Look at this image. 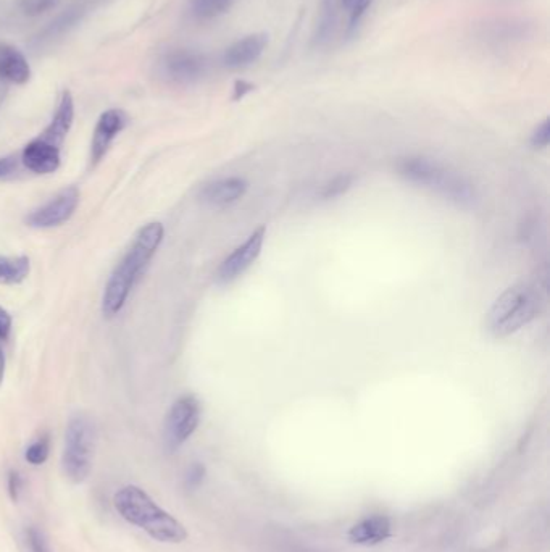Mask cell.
Here are the masks:
<instances>
[{
  "label": "cell",
  "mask_w": 550,
  "mask_h": 552,
  "mask_svg": "<svg viewBox=\"0 0 550 552\" xmlns=\"http://www.w3.org/2000/svg\"><path fill=\"white\" fill-rule=\"evenodd\" d=\"M392 538V520L388 515H371L350 528L347 540L359 546H378Z\"/></svg>",
  "instance_id": "cell-15"
},
{
  "label": "cell",
  "mask_w": 550,
  "mask_h": 552,
  "mask_svg": "<svg viewBox=\"0 0 550 552\" xmlns=\"http://www.w3.org/2000/svg\"><path fill=\"white\" fill-rule=\"evenodd\" d=\"M60 0H18V7L28 17H38L42 13L59 7Z\"/></svg>",
  "instance_id": "cell-24"
},
{
  "label": "cell",
  "mask_w": 550,
  "mask_h": 552,
  "mask_svg": "<svg viewBox=\"0 0 550 552\" xmlns=\"http://www.w3.org/2000/svg\"><path fill=\"white\" fill-rule=\"evenodd\" d=\"M113 507L125 522L141 528L152 540L180 544L188 540V530L180 520L150 498L141 486L126 485L113 496Z\"/></svg>",
  "instance_id": "cell-2"
},
{
  "label": "cell",
  "mask_w": 550,
  "mask_h": 552,
  "mask_svg": "<svg viewBox=\"0 0 550 552\" xmlns=\"http://www.w3.org/2000/svg\"><path fill=\"white\" fill-rule=\"evenodd\" d=\"M165 238V228L162 223L152 222L142 226L138 235L134 238L130 249L126 251L123 259L113 268L104 296H102V314L104 317L113 318L120 314L125 307L134 285L138 283L139 276L146 270L150 260L162 246Z\"/></svg>",
  "instance_id": "cell-1"
},
{
  "label": "cell",
  "mask_w": 550,
  "mask_h": 552,
  "mask_svg": "<svg viewBox=\"0 0 550 552\" xmlns=\"http://www.w3.org/2000/svg\"><path fill=\"white\" fill-rule=\"evenodd\" d=\"M207 60L204 55L189 49H176L163 60L165 73L171 81L180 84H192L204 78L207 73Z\"/></svg>",
  "instance_id": "cell-11"
},
{
  "label": "cell",
  "mask_w": 550,
  "mask_h": 552,
  "mask_svg": "<svg viewBox=\"0 0 550 552\" xmlns=\"http://www.w3.org/2000/svg\"><path fill=\"white\" fill-rule=\"evenodd\" d=\"M192 13L200 20H213L230 12L233 0H192Z\"/></svg>",
  "instance_id": "cell-22"
},
{
  "label": "cell",
  "mask_w": 550,
  "mask_h": 552,
  "mask_svg": "<svg viewBox=\"0 0 550 552\" xmlns=\"http://www.w3.org/2000/svg\"><path fill=\"white\" fill-rule=\"evenodd\" d=\"M531 146L534 149H546L550 144V120L546 118L544 122L539 123L536 128H534L533 134H531L530 139Z\"/></svg>",
  "instance_id": "cell-28"
},
{
  "label": "cell",
  "mask_w": 550,
  "mask_h": 552,
  "mask_svg": "<svg viewBox=\"0 0 550 552\" xmlns=\"http://www.w3.org/2000/svg\"><path fill=\"white\" fill-rule=\"evenodd\" d=\"M541 310V296L533 286L520 283L497 297L486 315V328L496 338L517 333L530 325Z\"/></svg>",
  "instance_id": "cell-4"
},
{
  "label": "cell",
  "mask_w": 550,
  "mask_h": 552,
  "mask_svg": "<svg viewBox=\"0 0 550 552\" xmlns=\"http://www.w3.org/2000/svg\"><path fill=\"white\" fill-rule=\"evenodd\" d=\"M397 172L410 183L420 184L462 207H473L478 201L476 189L459 173L425 157H407L397 164Z\"/></svg>",
  "instance_id": "cell-3"
},
{
  "label": "cell",
  "mask_w": 550,
  "mask_h": 552,
  "mask_svg": "<svg viewBox=\"0 0 550 552\" xmlns=\"http://www.w3.org/2000/svg\"><path fill=\"white\" fill-rule=\"evenodd\" d=\"M7 491H9L10 499L13 502H18L21 491H23V477L18 470H10L9 477H7Z\"/></svg>",
  "instance_id": "cell-29"
},
{
  "label": "cell",
  "mask_w": 550,
  "mask_h": 552,
  "mask_svg": "<svg viewBox=\"0 0 550 552\" xmlns=\"http://www.w3.org/2000/svg\"><path fill=\"white\" fill-rule=\"evenodd\" d=\"M89 7H91V0H76L65 12L60 13L59 17L47 26L46 30H42V33L36 38V42L42 46V44H50L55 39L62 38L63 34L78 25V21L88 13Z\"/></svg>",
  "instance_id": "cell-17"
},
{
  "label": "cell",
  "mask_w": 550,
  "mask_h": 552,
  "mask_svg": "<svg viewBox=\"0 0 550 552\" xmlns=\"http://www.w3.org/2000/svg\"><path fill=\"white\" fill-rule=\"evenodd\" d=\"M7 94H9V83L0 76V105L4 104Z\"/></svg>",
  "instance_id": "cell-34"
},
{
  "label": "cell",
  "mask_w": 550,
  "mask_h": 552,
  "mask_svg": "<svg viewBox=\"0 0 550 552\" xmlns=\"http://www.w3.org/2000/svg\"><path fill=\"white\" fill-rule=\"evenodd\" d=\"M354 183V176L352 175H339L326 184L323 191H321V197L323 199H334V197L342 196V194L349 191L350 186Z\"/></svg>",
  "instance_id": "cell-25"
},
{
  "label": "cell",
  "mask_w": 550,
  "mask_h": 552,
  "mask_svg": "<svg viewBox=\"0 0 550 552\" xmlns=\"http://www.w3.org/2000/svg\"><path fill=\"white\" fill-rule=\"evenodd\" d=\"M18 167L17 157L9 155V157H2L0 159V178H5V176L12 175Z\"/></svg>",
  "instance_id": "cell-32"
},
{
  "label": "cell",
  "mask_w": 550,
  "mask_h": 552,
  "mask_svg": "<svg viewBox=\"0 0 550 552\" xmlns=\"http://www.w3.org/2000/svg\"><path fill=\"white\" fill-rule=\"evenodd\" d=\"M205 475H207L205 465L200 464V462H194V464L189 467L188 472H186L184 486H186L189 491L197 490V488L204 483Z\"/></svg>",
  "instance_id": "cell-26"
},
{
  "label": "cell",
  "mask_w": 550,
  "mask_h": 552,
  "mask_svg": "<svg viewBox=\"0 0 550 552\" xmlns=\"http://www.w3.org/2000/svg\"><path fill=\"white\" fill-rule=\"evenodd\" d=\"M50 454V438L49 435L39 436L38 440H34L33 443L26 448L25 460L28 464L39 467V465L46 464Z\"/></svg>",
  "instance_id": "cell-23"
},
{
  "label": "cell",
  "mask_w": 550,
  "mask_h": 552,
  "mask_svg": "<svg viewBox=\"0 0 550 552\" xmlns=\"http://www.w3.org/2000/svg\"><path fill=\"white\" fill-rule=\"evenodd\" d=\"M265 236L267 230L265 226H260L247 238L246 243L236 247L230 256L221 262L217 272V281L220 285H228L231 281L238 280L239 276L244 275L254 265L262 252Z\"/></svg>",
  "instance_id": "cell-9"
},
{
  "label": "cell",
  "mask_w": 550,
  "mask_h": 552,
  "mask_svg": "<svg viewBox=\"0 0 550 552\" xmlns=\"http://www.w3.org/2000/svg\"><path fill=\"white\" fill-rule=\"evenodd\" d=\"M73 122H75V101H73L71 92L65 91L60 97L54 117L50 120L46 130L39 134L38 138L44 143L62 147L63 141L67 139L68 133H70Z\"/></svg>",
  "instance_id": "cell-14"
},
{
  "label": "cell",
  "mask_w": 550,
  "mask_h": 552,
  "mask_svg": "<svg viewBox=\"0 0 550 552\" xmlns=\"http://www.w3.org/2000/svg\"><path fill=\"white\" fill-rule=\"evenodd\" d=\"M21 164L36 175H52L62 164L60 147L44 143L39 138L33 139L21 152Z\"/></svg>",
  "instance_id": "cell-13"
},
{
  "label": "cell",
  "mask_w": 550,
  "mask_h": 552,
  "mask_svg": "<svg viewBox=\"0 0 550 552\" xmlns=\"http://www.w3.org/2000/svg\"><path fill=\"white\" fill-rule=\"evenodd\" d=\"M507 2H512V0H507Z\"/></svg>",
  "instance_id": "cell-35"
},
{
  "label": "cell",
  "mask_w": 550,
  "mask_h": 552,
  "mask_svg": "<svg viewBox=\"0 0 550 552\" xmlns=\"http://www.w3.org/2000/svg\"><path fill=\"white\" fill-rule=\"evenodd\" d=\"M96 448V428L88 415L76 414L68 420L63 446L62 467L68 480L83 483L92 470Z\"/></svg>",
  "instance_id": "cell-5"
},
{
  "label": "cell",
  "mask_w": 550,
  "mask_h": 552,
  "mask_svg": "<svg viewBox=\"0 0 550 552\" xmlns=\"http://www.w3.org/2000/svg\"><path fill=\"white\" fill-rule=\"evenodd\" d=\"M344 10L349 12V23H347V34L354 36L362 26L363 20L370 12L371 5L375 0H339Z\"/></svg>",
  "instance_id": "cell-21"
},
{
  "label": "cell",
  "mask_w": 550,
  "mask_h": 552,
  "mask_svg": "<svg viewBox=\"0 0 550 552\" xmlns=\"http://www.w3.org/2000/svg\"><path fill=\"white\" fill-rule=\"evenodd\" d=\"M268 47L267 33L247 34L244 38L234 41L231 46L226 47L221 62L230 70H241L250 67L262 59Z\"/></svg>",
  "instance_id": "cell-12"
},
{
  "label": "cell",
  "mask_w": 550,
  "mask_h": 552,
  "mask_svg": "<svg viewBox=\"0 0 550 552\" xmlns=\"http://www.w3.org/2000/svg\"><path fill=\"white\" fill-rule=\"evenodd\" d=\"M80 189L76 186L60 191L54 199H50L46 204L26 215L25 223L36 230H49L55 226L67 223L75 215L78 205H80Z\"/></svg>",
  "instance_id": "cell-8"
},
{
  "label": "cell",
  "mask_w": 550,
  "mask_h": 552,
  "mask_svg": "<svg viewBox=\"0 0 550 552\" xmlns=\"http://www.w3.org/2000/svg\"><path fill=\"white\" fill-rule=\"evenodd\" d=\"M26 541H28L31 552H52L46 535H44L39 528H28V530H26Z\"/></svg>",
  "instance_id": "cell-27"
},
{
  "label": "cell",
  "mask_w": 550,
  "mask_h": 552,
  "mask_svg": "<svg viewBox=\"0 0 550 552\" xmlns=\"http://www.w3.org/2000/svg\"><path fill=\"white\" fill-rule=\"evenodd\" d=\"M338 10L339 0H320L317 25L312 34V46L315 49L328 46L333 39L336 26H338Z\"/></svg>",
  "instance_id": "cell-19"
},
{
  "label": "cell",
  "mask_w": 550,
  "mask_h": 552,
  "mask_svg": "<svg viewBox=\"0 0 550 552\" xmlns=\"http://www.w3.org/2000/svg\"><path fill=\"white\" fill-rule=\"evenodd\" d=\"M202 407L191 394L173 402L163 423V444L168 452H176L199 428Z\"/></svg>",
  "instance_id": "cell-7"
},
{
  "label": "cell",
  "mask_w": 550,
  "mask_h": 552,
  "mask_svg": "<svg viewBox=\"0 0 550 552\" xmlns=\"http://www.w3.org/2000/svg\"><path fill=\"white\" fill-rule=\"evenodd\" d=\"M31 273L28 256H0V285L17 286L25 283Z\"/></svg>",
  "instance_id": "cell-20"
},
{
  "label": "cell",
  "mask_w": 550,
  "mask_h": 552,
  "mask_svg": "<svg viewBox=\"0 0 550 552\" xmlns=\"http://www.w3.org/2000/svg\"><path fill=\"white\" fill-rule=\"evenodd\" d=\"M13 318L9 310L0 306V343H5L12 335Z\"/></svg>",
  "instance_id": "cell-30"
},
{
  "label": "cell",
  "mask_w": 550,
  "mask_h": 552,
  "mask_svg": "<svg viewBox=\"0 0 550 552\" xmlns=\"http://www.w3.org/2000/svg\"><path fill=\"white\" fill-rule=\"evenodd\" d=\"M128 125V115L120 109H110L100 115L97 120L96 130L92 134L91 154H89V165L97 167L102 162L113 141L118 134L125 130Z\"/></svg>",
  "instance_id": "cell-10"
},
{
  "label": "cell",
  "mask_w": 550,
  "mask_h": 552,
  "mask_svg": "<svg viewBox=\"0 0 550 552\" xmlns=\"http://www.w3.org/2000/svg\"><path fill=\"white\" fill-rule=\"evenodd\" d=\"M0 76L9 84H25L31 78L30 63L25 55L9 44H0Z\"/></svg>",
  "instance_id": "cell-18"
},
{
  "label": "cell",
  "mask_w": 550,
  "mask_h": 552,
  "mask_svg": "<svg viewBox=\"0 0 550 552\" xmlns=\"http://www.w3.org/2000/svg\"><path fill=\"white\" fill-rule=\"evenodd\" d=\"M4 343H0V386L4 383L5 368H7V359H5Z\"/></svg>",
  "instance_id": "cell-33"
},
{
  "label": "cell",
  "mask_w": 550,
  "mask_h": 552,
  "mask_svg": "<svg viewBox=\"0 0 550 552\" xmlns=\"http://www.w3.org/2000/svg\"><path fill=\"white\" fill-rule=\"evenodd\" d=\"M247 186H249L247 181L238 176L213 181L200 191V201L210 207H226V205L234 204L242 199L246 194Z\"/></svg>",
  "instance_id": "cell-16"
},
{
  "label": "cell",
  "mask_w": 550,
  "mask_h": 552,
  "mask_svg": "<svg viewBox=\"0 0 550 552\" xmlns=\"http://www.w3.org/2000/svg\"><path fill=\"white\" fill-rule=\"evenodd\" d=\"M255 86L252 83H249V81L244 80H238L236 83H234V89H233V99L234 101H241V99H244V97L247 96V94H250V92L254 91Z\"/></svg>",
  "instance_id": "cell-31"
},
{
  "label": "cell",
  "mask_w": 550,
  "mask_h": 552,
  "mask_svg": "<svg viewBox=\"0 0 550 552\" xmlns=\"http://www.w3.org/2000/svg\"><path fill=\"white\" fill-rule=\"evenodd\" d=\"M536 33L534 21L523 17H494L476 23L475 38L492 49L525 44Z\"/></svg>",
  "instance_id": "cell-6"
}]
</instances>
